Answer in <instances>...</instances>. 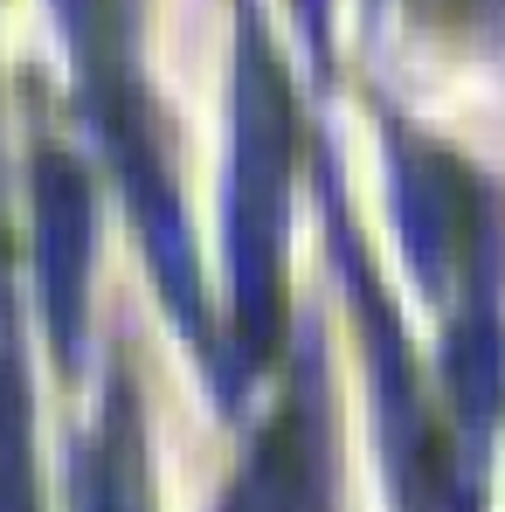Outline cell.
Segmentation results:
<instances>
[{
	"label": "cell",
	"mask_w": 505,
	"mask_h": 512,
	"mask_svg": "<svg viewBox=\"0 0 505 512\" xmlns=\"http://www.w3.org/2000/svg\"><path fill=\"white\" fill-rule=\"evenodd\" d=\"M291 167H298V104L284 63L270 56L256 7H236V84H229V374L222 402L270 367L284 333V229H291Z\"/></svg>",
	"instance_id": "1"
},
{
	"label": "cell",
	"mask_w": 505,
	"mask_h": 512,
	"mask_svg": "<svg viewBox=\"0 0 505 512\" xmlns=\"http://www.w3.org/2000/svg\"><path fill=\"white\" fill-rule=\"evenodd\" d=\"M77 512H153V485H146V429H139V402L132 381H111L104 423H97V450L84 471V499Z\"/></svg>",
	"instance_id": "6"
},
{
	"label": "cell",
	"mask_w": 505,
	"mask_h": 512,
	"mask_svg": "<svg viewBox=\"0 0 505 512\" xmlns=\"http://www.w3.org/2000/svg\"><path fill=\"white\" fill-rule=\"evenodd\" d=\"M388 194H395V229L409 243L422 291L436 305L457 298V284L485 263H505V201L499 187L450 146L416 139L409 125L388 132Z\"/></svg>",
	"instance_id": "3"
},
{
	"label": "cell",
	"mask_w": 505,
	"mask_h": 512,
	"mask_svg": "<svg viewBox=\"0 0 505 512\" xmlns=\"http://www.w3.org/2000/svg\"><path fill=\"white\" fill-rule=\"evenodd\" d=\"M222 512H333V429H326V374L312 346L298 353L291 395L250 443Z\"/></svg>",
	"instance_id": "4"
},
{
	"label": "cell",
	"mask_w": 505,
	"mask_h": 512,
	"mask_svg": "<svg viewBox=\"0 0 505 512\" xmlns=\"http://www.w3.org/2000/svg\"><path fill=\"white\" fill-rule=\"evenodd\" d=\"M333 243L339 270L353 291V319L367 340V381H374V429H381V457H388V492L402 512H478V443L464 436L457 416H443L429 402V381L416 367V346L402 333L388 291L367 277L360 236L333 208Z\"/></svg>",
	"instance_id": "2"
},
{
	"label": "cell",
	"mask_w": 505,
	"mask_h": 512,
	"mask_svg": "<svg viewBox=\"0 0 505 512\" xmlns=\"http://www.w3.org/2000/svg\"><path fill=\"white\" fill-rule=\"evenodd\" d=\"M291 14H298V28H305V49L326 63V14H333V0H291Z\"/></svg>",
	"instance_id": "7"
},
{
	"label": "cell",
	"mask_w": 505,
	"mask_h": 512,
	"mask_svg": "<svg viewBox=\"0 0 505 512\" xmlns=\"http://www.w3.org/2000/svg\"><path fill=\"white\" fill-rule=\"evenodd\" d=\"M42 194V277H49V312L63 346H77V312H84V263H90V187L70 160H42L35 173Z\"/></svg>",
	"instance_id": "5"
}]
</instances>
